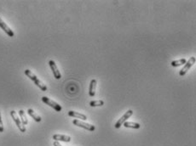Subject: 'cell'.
<instances>
[{"label": "cell", "mask_w": 196, "mask_h": 146, "mask_svg": "<svg viewBox=\"0 0 196 146\" xmlns=\"http://www.w3.org/2000/svg\"><path fill=\"white\" fill-rule=\"evenodd\" d=\"M25 75H26L27 77H29L30 79L32 80V82L33 83H35L36 86H38L39 87V89H41L42 91H47V87H46V85L45 84H44V83L40 81V80L36 76V75L34 74V73H32V71H30V70H26L25 71Z\"/></svg>", "instance_id": "6da1fadb"}, {"label": "cell", "mask_w": 196, "mask_h": 146, "mask_svg": "<svg viewBox=\"0 0 196 146\" xmlns=\"http://www.w3.org/2000/svg\"><path fill=\"white\" fill-rule=\"evenodd\" d=\"M42 101L45 103V105H48L49 106L52 107V108L54 109L55 111H57V112H60V111H61V110H62V107H61V105H59V104H57L56 102L51 100V99L50 98H48V97H45V96L42 97Z\"/></svg>", "instance_id": "7a4b0ae2"}, {"label": "cell", "mask_w": 196, "mask_h": 146, "mask_svg": "<svg viewBox=\"0 0 196 146\" xmlns=\"http://www.w3.org/2000/svg\"><path fill=\"white\" fill-rule=\"evenodd\" d=\"M132 115H133V111H131V110H129L128 111H126V113L122 116V117L120 118V119H119L118 121L115 123V125H114L115 128H117V129L119 128V127H121L126 121H127V120Z\"/></svg>", "instance_id": "3957f363"}, {"label": "cell", "mask_w": 196, "mask_h": 146, "mask_svg": "<svg viewBox=\"0 0 196 146\" xmlns=\"http://www.w3.org/2000/svg\"><path fill=\"white\" fill-rule=\"evenodd\" d=\"M195 63V57H191L189 60V61H187V62L184 64V66L182 68V70L179 71V75L180 76H184L187 72H188V71L189 70L191 67L193 66L194 64Z\"/></svg>", "instance_id": "277c9868"}, {"label": "cell", "mask_w": 196, "mask_h": 146, "mask_svg": "<svg viewBox=\"0 0 196 146\" xmlns=\"http://www.w3.org/2000/svg\"><path fill=\"white\" fill-rule=\"evenodd\" d=\"M10 116H11V117L13 118L14 121L16 122V126H17V127L19 128L20 131H21V132H22V133H25V132H26V127H25V126L23 125L22 122L21 120L18 118L16 111H10Z\"/></svg>", "instance_id": "5b68a950"}, {"label": "cell", "mask_w": 196, "mask_h": 146, "mask_svg": "<svg viewBox=\"0 0 196 146\" xmlns=\"http://www.w3.org/2000/svg\"><path fill=\"white\" fill-rule=\"evenodd\" d=\"M73 123L75 125V126H78V127H80L82 128H84V129H86V130H89V131H95L96 129V127L94 125H91L90 123H86V122H84V121H81L79 120H78V119H75L73 121Z\"/></svg>", "instance_id": "8992f818"}, {"label": "cell", "mask_w": 196, "mask_h": 146, "mask_svg": "<svg viewBox=\"0 0 196 146\" xmlns=\"http://www.w3.org/2000/svg\"><path fill=\"white\" fill-rule=\"evenodd\" d=\"M49 65H50V69H51L52 72H53V75L55 76V79H61V75L59 70H58L57 68V66H56V64L54 61H49Z\"/></svg>", "instance_id": "52a82bcc"}, {"label": "cell", "mask_w": 196, "mask_h": 146, "mask_svg": "<svg viewBox=\"0 0 196 146\" xmlns=\"http://www.w3.org/2000/svg\"><path fill=\"white\" fill-rule=\"evenodd\" d=\"M0 27L2 28V30H3L4 31V32L6 33L7 35L9 36V37H14L15 36V33H14V32L11 30V29L7 25V24L4 21H3V20L1 19L0 18Z\"/></svg>", "instance_id": "ba28073f"}, {"label": "cell", "mask_w": 196, "mask_h": 146, "mask_svg": "<svg viewBox=\"0 0 196 146\" xmlns=\"http://www.w3.org/2000/svg\"><path fill=\"white\" fill-rule=\"evenodd\" d=\"M68 116H71V117L74 118H78V119H80L82 121H86L87 116L84 114H82V113H79L77 111H68Z\"/></svg>", "instance_id": "9c48e42d"}, {"label": "cell", "mask_w": 196, "mask_h": 146, "mask_svg": "<svg viewBox=\"0 0 196 146\" xmlns=\"http://www.w3.org/2000/svg\"><path fill=\"white\" fill-rule=\"evenodd\" d=\"M97 80L92 79L90 81V89H89V95L90 97H94L96 95V89H97Z\"/></svg>", "instance_id": "30bf717a"}, {"label": "cell", "mask_w": 196, "mask_h": 146, "mask_svg": "<svg viewBox=\"0 0 196 146\" xmlns=\"http://www.w3.org/2000/svg\"><path fill=\"white\" fill-rule=\"evenodd\" d=\"M53 139L55 141H62V142H70L71 138L67 135H61V134H54Z\"/></svg>", "instance_id": "8fae6325"}, {"label": "cell", "mask_w": 196, "mask_h": 146, "mask_svg": "<svg viewBox=\"0 0 196 146\" xmlns=\"http://www.w3.org/2000/svg\"><path fill=\"white\" fill-rule=\"evenodd\" d=\"M125 127H128V128H133V129H139L141 127V125L136 122H132V121H126L123 124Z\"/></svg>", "instance_id": "7c38bea8"}, {"label": "cell", "mask_w": 196, "mask_h": 146, "mask_svg": "<svg viewBox=\"0 0 196 146\" xmlns=\"http://www.w3.org/2000/svg\"><path fill=\"white\" fill-rule=\"evenodd\" d=\"M27 113H28L29 116H32V118H33V119H34V121H36L37 122H40V121H42L41 117L39 116V115L36 114L35 111H33V110H32V109H28V110H27Z\"/></svg>", "instance_id": "4fadbf2b"}, {"label": "cell", "mask_w": 196, "mask_h": 146, "mask_svg": "<svg viewBox=\"0 0 196 146\" xmlns=\"http://www.w3.org/2000/svg\"><path fill=\"white\" fill-rule=\"evenodd\" d=\"M186 62H187L186 59H180V60H177V61H172V62H171V66L173 67L180 66L182 65H184Z\"/></svg>", "instance_id": "5bb4252c"}, {"label": "cell", "mask_w": 196, "mask_h": 146, "mask_svg": "<svg viewBox=\"0 0 196 146\" xmlns=\"http://www.w3.org/2000/svg\"><path fill=\"white\" fill-rule=\"evenodd\" d=\"M19 115L20 116H21V121L22 122L23 125H26V124L28 123V120H27V118L26 117V115H25V112H24L23 110L19 111Z\"/></svg>", "instance_id": "9a60e30c"}, {"label": "cell", "mask_w": 196, "mask_h": 146, "mask_svg": "<svg viewBox=\"0 0 196 146\" xmlns=\"http://www.w3.org/2000/svg\"><path fill=\"white\" fill-rule=\"evenodd\" d=\"M104 105L103 100H92L90 102V105L91 107H97V106H103Z\"/></svg>", "instance_id": "2e32d148"}, {"label": "cell", "mask_w": 196, "mask_h": 146, "mask_svg": "<svg viewBox=\"0 0 196 146\" xmlns=\"http://www.w3.org/2000/svg\"><path fill=\"white\" fill-rule=\"evenodd\" d=\"M3 132V121H2V117H1V113H0V133Z\"/></svg>", "instance_id": "e0dca14e"}, {"label": "cell", "mask_w": 196, "mask_h": 146, "mask_svg": "<svg viewBox=\"0 0 196 146\" xmlns=\"http://www.w3.org/2000/svg\"><path fill=\"white\" fill-rule=\"evenodd\" d=\"M53 144H54V146H61V144H60V143L58 142V141H55Z\"/></svg>", "instance_id": "ac0fdd59"}]
</instances>
